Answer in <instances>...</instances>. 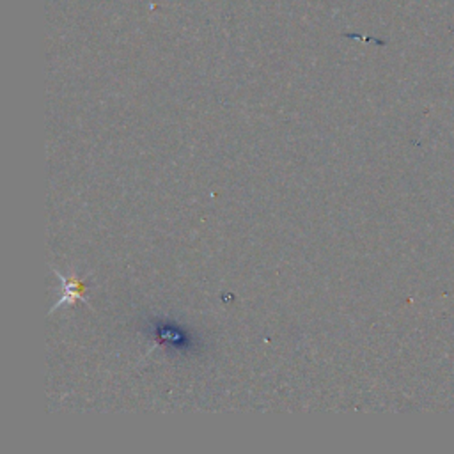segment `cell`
<instances>
[{"instance_id": "1", "label": "cell", "mask_w": 454, "mask_h": 454, "mask_svg": "<svg viewBox=\"0 0 454 454\" xmlns=\"http://www.w3.org/2000/svg\"><path fill=\"white\" fill-rule=\"evenodd\" d=\"M156 339L160 344L168 346L170 349H186L190 339L186 335V330H183L181 326H176L172 323H158L156 326H153Z\"/></svg>"}, {"instance_id": "2", "label": "cell", "mask_w": 454, "mask_h": 454, "mask_svg": "<svg viewBox=\"0 0 454 454\" xmlns=\"http://www.w3.org/2000/svg\"><path fill=\"white\" fill-rule=\"evenodd\" d=\"M66 286V294H64V298L57 303V305H60L64 300H67V301H74V300H83L82 298V294H83V282H80V280H76V278H71L69 282H66L64 284Z\"/></svg>"}]
</instances>
